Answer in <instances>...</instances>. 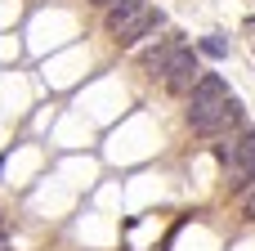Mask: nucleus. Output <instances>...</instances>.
Returning <instances> with one entry per match:
<instances>
[{"instance_id":"nucleus-2","label":"nucleus","mask_w":255,"mask_h":251,"mask_svg":"<svg viewBox=\"0 0 255 251\" xmlns=\"http://www.w3.org/2000/svg\"><path fill=\"white\" fill-rule=\"evenodd\" d=\"M220 162H224L229 193H247L255 184V130H242L229 148H220Z\"/></svg>"},{"instance_id":"nucleus-12","label":"nucleus","mask_w":255,"mask_h":251,"mask_svg":"<svg viewBox=\"0 0 255 251\" xmlns=\"http://www.w3.org/2000/svg\"><path fill=\"white\" fill-rule=\"evenodd\" d=\"M247 31H251V36H255V18H251V22H247Z\"/></svg>"},{"instance_id":"nucleus-10","label":"nucleus","mask_w":255,"mask_h":251,"mask_svg":"<svg viewBox=\"0 0 255 251\" xmlns=\"http://www.w3.org/2000/svg\"><path fill=\"white\" fill-rule=\"evenodd\" d=\"M90 4H99V9H108V4H112V0H90Z\"/></svg>"},{"instance_id":"nucleus-3","label":"nucleus","mask_w":255,"mask_h":251,"mask_svg":"<svg viewBox=\"0 0 255 251\" xmlns=\"http://www.w3.org/2000/svg\"><path fill=\"white\" fill-rule=\"evenodd\" d=\"M161 81H166V90L170 94H193V85L202 81V63H197V49H179L170 63H166V72H161Z\"/></svg>"},{"instance_id":"nucleus-4","label":"nucleus","mask_w":255,"mask_h":251,"mask_svg":"<svg viewBox=\"0 0 255 251\" xmlns=\"http://www.w3.org/2000/svg\"><path fill=\"white\" fill-rule=\"evenodd\" d=\"M157 27H161V13H157V9L148 4L143 13H134V18H130V22H126V27L117 31V45H139V40H143L148 31H157Z\"/></svg>"},{"instance_id":"nucleus-1","label":"nucleus","mask_w":255,"mask_h":251,"mask_svg":"<svg viewBox=\"0 0 255 251\" xmlns=\"http://www.w3.org/2000/svg\"><path fill=\"white\" fill-rule=\"evenodd\" d=\"M229 99H233L229 94V81L220 72H202V81L188 94V126L197 135H220V112H224Z\"/></svg>"},{"instance_id":"nucleus-11","label":"nucleus","mask_w":255,"mask_h":251,"mask_svg":"<svg viewBox=\"0 0 255 251\" xmlns=\"http://www.w3.org/2000/svg\"><path fill=\"white\" fill-rule=\"evenodd\" d=\"M0 251H4V225H0Z\"/></svg>"},{"instance_id":"nucleus-6","label":"nucleus","mask_w":255,"mask_h":251,"mask_svg":"<svg viewBox=\"0 0 255 251\" xmlns=\"http://www.w3.org/2000/svg\"><path fill=\"white\" fill-rule=\"evenodd\" d=\"M143 9H148V0H112V4L103 9V22H108V31L117 36V31H121L134 13H143Z\"/></svg>"},{"instance_id":"nucleus-5","label":"nucleus","mask_w":255,"mask_h":251,"mask_svg":"<svg viewBox=\"0 0 255 251\" xmlns=\"http://www.w3.org/2000/svg\"><path fill=\"white\" fill-rule=\"evenodd\" d=\"M179 49H184V36H179V31H166V36H161V45H152V49L143 54V67H148L152 76H161V72H166V63H170Z\"/></svg>"},{"instance_id":"nucleus-8","label":"nucleus","mask_w":255,"mask_h":251,"mask_svg":"<svg viewBox=\"0 0 255 251\" xmlns=\"http://www.w3.org/2000/svg\"><path fill=\"white\" fill-rule=\"evenodd\" d=\"M197 49H202V54H211V58H224V54H229V45H224L220 36H202V40H197Z\"/></svg>"},{"instance_id":"nucleus-7","label":"nucleus","mask_w":255,"mask_h":251,"mask_svg":"<svg viewBox=\"0 0 255 251\" xmlns=\"http://www.w3.org/2000/svg\"><path fill=\"white\" fill-rule=\"evenodd\" d=\"M233 126H242V103H238V99H229V103H224V112H220V135H224V130H233Z\"/></svg>"},{"instance_id":"nucleus-9","label":"nucleus","mask_w":255,"mask_h":251,"mask_svg":"<svg viewBox=\"0 0 255 251\" xmlns=\"http://www.w3.org/2000/svg\"><path fill=\"white\" fill-rule=\"evenodd\" d=\"M242 207H247V220H255V184L242 193Z\"/></svg>"}]
</instances>
